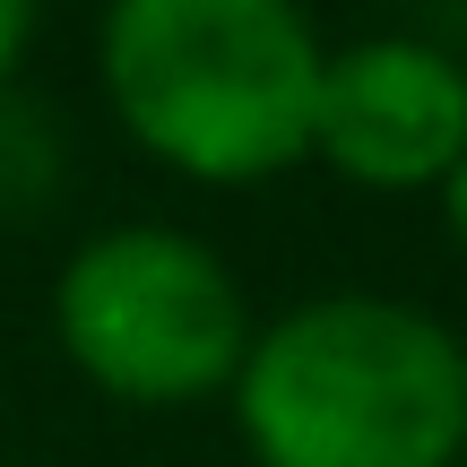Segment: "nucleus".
Returning <instances> with one entry per match:
<instances>
[{
	"label": "nucleus",
	"mask_w": 467,
	"mask_h": 467,
	"mask_svg": "<svg viewBox=\"0 0 467 467\" xmlns=\"http://www.w3.org/2000/svg\"><path fill=\"white\" fill-rule=\"evenodd\" d=\"M320 44L303 0H104L96 69L121 130L200 182L312 156Z\"/></svg>",
	"instance_id": "2"
},
{
	"label": "nucleus",
	"mask_w": 467,
	"mask_h": 467,
	"mask_svg": "<svg viewBox=\"0 0 467 467\" xmlns=\"http://www.w3.org/2000/svg\"><path fill=\"white\" fill-rule=\"evenodd\" d=\"M441 217H451V234L467 243V156H459L451 173H441Z\"/></svg>",
	"instance_id": "6"
},
{
	"label": "nucleus",
	"mask_w": 467,
	"mask_h": 467,
	"mask_svg": "<svg viewBox=\"0 0 467 467\" xmlns=\"http://www.w3.org/2000/svg\"><path fill=\"white\" fill-rule=\"evenodd\" d=\"M52 329L96 389L139 407H191L234 389L251 347L243 277L182 225H104L52 277Z\"/></svg>",
	"instance_id": "3"
},
{
	"label": "nucleus",
	"mask_w": 467,
	"mask_h": 467,
	"mask_svg": "<svg viewBox=\"0 0 467 467\" xmlns=\"http://www.w3.org/2000/svg\"><path fill=\"white\" fill-rule=\"evenodd\" d=\"M312 156L364 191H441L467 156V61L424 35H364L320 61Z\"/></svg>",
	"instance_id": "4"
},
{
	"label": "nucleus",
	"mask_w": 467,
	"mask_h": 467,
	"mask_svg": "<svg viewBox=\"0 0 467 467\" xmlns=\"http://www.w3.org/2000/svg\"><path fill=\"white\" fill-rule=\"evenodd\" d=\"M26 35H35V0H0V87L26 61Z\"/></svg>",
	"instance_id": "5"
},
{
	"label": "nucleus",
	"mask_w": 467,
	"mask_h": 467,
	"mask_svg": "<svg viewBox=\"0 0 467 467\" xmlns=\"http://www.w3.org/2000/svg\"><path fill=\"white\" fill-rule=\"evenodd\" d=\"M234 424L260 467H459L467 337L407 295H312L251 329Z\"/></svg>",
	"instance_id": "1"
}]
</instances>
